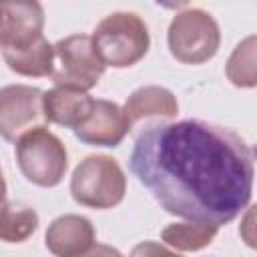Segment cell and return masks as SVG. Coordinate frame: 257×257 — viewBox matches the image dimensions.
I'll return each mask as SVG.
<instances>
[{
  "label": "cell",
  "instance_id": "obj_1",
  "mask_svg": "<svg viewBox=\"0 0 257 257\" xmlns=\"http://www.w3.org/2000/svg\"><path fill=\"white\" fill-rule=\"evenodd\" d=\"M128 169L169 215L221 227L251 201L255 151L229 126L159 120L137 135Z\"/></svg>",
  "mask_w": 257,
  "mask_h": 257
},
{
  "label": "cell",
  "instance_id": "obj_13",
  "mask_svg": "<svg viewBox=\"0 0 257 257\" xmlns=\"http://www.w3.org/2000/svg\"><path fill=\"white\" fill-rule=\"evenodd\" d=\"M2 58L6 66L20 76H52L54 72V44L46 38H40L36 44L18 48V50H2Z\"/></svg>",
  "mask_w": 257,
  "mask_h": 257
},
{
  "label": "cell",
  "instance_id": "obj_14",
  "mask_svg": "<svg viewBox=\"0 0 257 257\" xmlns=\"http://www.w3.org/2000/svg\"><path fill=\"white\" fill-rule=\"evenodd\" d=\"M219 233V225L201 223V221H183V223H169L161 231V239L167 247L177 251H201L209 247Z\"/></svg>",
  "mask_w": 257,
  "mask_h": 257
},
{
  "label": "cell",
  "instance_id": "obj_6",
  "mask_svg": "<svg viewBox=\"0 0 257 257\" xmlns=\"http://www.w3.org/2000/svg\"><path fill=\"white\" fill-rule=\"evenodd\" d=\"M54 86L74 88L88 92L94 88L104 74L106 64L98 56L92 36L88 34H70L60 38L54 44Z\"/></svg>",
  "mask_w": 257,
  "mask_h": 257
},
{
  "label": "cell",
  "instance_id": "obj_16",
  "mask_svg": "<svg viewBox=\"0 0 257 257\" xmlns=\"http://www.w3.org/2000/svg\"><path fill=\"white\" fill-rule=\"evenodd\" d=\"M38 229V215L32 207L4 199L0 237L4 243H22Z\"/></svg>",
  "mask_w": 257,
  "mask_h": 257
},
{
  "label": "cell",
  "instance_id": "obj_7",
  "mask_svg": "<svg viewBox=\"0 0 257 257\" xmlns=\"http://www.w3.org/2000/svg\"><path fill=\"white\" fill-rule=\"evenodd\" d=\"M44 90L28 84H6L0 90V135L18 143L26 133L44 126Z\"/></svg>",
  "mask_w": 257,
  "mask_h": 257
},
{
  "label": "cell",
  "instance_id": "obj_2",
  "mask_svg": "<svg viewBox=\"0 0 257 257\" xmlns=\"http://www.w3.org/2000/svg\"><path fill=\"white\" fill-rule=\"evenodd\" d=\"M92 42L106 66L128 68L149 52L151 34L139 14L110 12L92 30Z\"/></svg>",
  "mask_w": 257,
  "mask_h": 257
},
{
  "label": "cell",
  "instance_id": "obj_18",
  "mask_svg": "<svg viewBox=\"0 0 257 257\" xmlns=\"http://www.w3.org/2000/svg\"><path fill=\"white\" fill-rule=\"evenodd\" d=\"M128 257H183V255H179L177 251L169 249L165 243L147 239V241L137 243V245L131 249Z\"/></svg>",
  "mask_w": 257,
  "mask_h": 257
},
{
  "label": "cell",
  "instance_id": "obj_5",
  "mask_svg": "<svg viewBox=\"0 0 257 257\" xmlns=\"http://www.w3.org/2000/svg\"><path fill=\"white\" fill-rule=\"evenodd\" d=\"M16 165L26 181L52 189L60 185L68 169V153L62 141L46 126L26 133L14 149Z\"/></svg>",
  "mask_w": 257,
  "mask_h": 257
},
{
  "label": "cell",
  "instance_id": "obj_17",
  "mask_svg": "<svg viewBox=\"0 0 257 257\" xmlns=\"http://www.w3.org/2000/svg\"><path fill=\"white\" fill-rule=\"evenodd\" d=\"M239 237L249 249L257 251V203L245 209L239 223Z\"/></svg>",
  "mask_w": 257,
  "mask_h": 257
},
{
  "label": "cell",
  "instance_id": "obj_19",
  "mask_svg": "<svg viewBox=\"0 0 257 257\" xmlns=\"http://www.w3.org/2000/svg\"><path fill=\"white\" fill-rule=\"evenodd\" d=\"M78 257H122V253L112 247V245H104V243H94L88 251L80 253Z\"/></svg>",
  "mask_w": 257,
  "mask_h": 257
},
{
  "label": "cell",
  "instance_id": "obj_12",
  "mask_svg": "<svg viewBox=\"0 0 257 257\" xmlns=\"http://www.w3.org/2000/svg\"><path fill=\"white\" fill-rule=\"evenodd\" d=\"M94 98L88 92L54 86L50 90H44V114L48 122L78 128L92 112Z\"/></svg>",
  "mask_w": 257,
  "mask_h": 257
},
{
  "label": "cell",
  "instance_id": "obj_15",
  "mask_svg": "<svg viewBox=\"0 0 257 257\" xmlns=\"http://www.w3.org/2000/svg\"><path fill=\"white\" fill-rule=\"evenodd\" d=\"M227 80L237 88L257 86V34L239 40L225 64Z\"/></svg>",
  "mask_w": 257,
  "mask_h": 257
},
{
  "label": "cell",
  "instance_id": "obj_11",
  "mask_svg": "<svg viewBox=\"0 0 257 257\" xmlns=\"http://www.w3.org/2000/svg\"><path fill=\"white\" fill-rule=\"evenodd\" d=\"M122 112L126 116L128 128L133 131L135 124L147 118H159V120L175 118L179 112V102L169 88L159 84H145L135 88L126 96L122 104Z\"/></svg>",
  "mask_w": 257,
  "mask_h": 257
},
{
  "label": "cell",
  "instance_id": "obj_8",
  "mask_svg": "<svg viewBox=\"0 0 257 257\" xmlns=\"http://www.w3.org/2000/svg\"><path fill=\"white\" fill-rule=\"evenodd\" d=\"M44 30V8L34 0H6L0 4V48L18 50L36 44Z\"/></svg>",
  "mask_w": 257,
  "mask_h": 257
},
{
  "label": "cell",
  "instance_id": "obj_4",
  "mask_svg": "<svg viewBox=\"0 0 257 257\" xmlns=\"http://www.w3.org/2000/svg\"><path fill=\"white\" fill-rule=\"evenodd\" d=\"M167 44L173 58L183 64H203L221 46V28L211 12L185 8L177 12L167 30Z\"/></svg>",
  "mask_w": 257,
  "mask_h": 257
},
{
  "label": "cell",
  "instance_id": "obj_9",
  "mask_svg": "<svg viewBox=\"0 0 257 257\" xmlns=\"http://www.w3.org/2000/svg\"><path fill=\"white\" fill-rule=\"evenodd\" d=\"M128 122L122 112V106H118L112 100L94 98V106L90 116L74 128V137L90 147H118L122 139L128 133Z\"/></svg>",
  "mask_w": 257,
  "mask_h": 257
},
{
  "label": "cell",
  "instance_id": "obj_3",
  "mask_svg": "<svg viewBox=\"0 0 257 257\" xmlns=\"http://www.w3.org/2000/svg\"><path fill=\"white\" fill-rule=\"evenodd\" d=\"M126 177L116 159L108 155H88L72 171L70 195L90 209H112L122 203Z\"/></svg>",
  "mask_w": 257,
  "mask_h": 257
},
{
  "label": "cell",
  "instance_id": "obj_10",
  "mask_svg": "<svg viewBox=\"0 0 257 257\" xmlns=\"http://www.w3.org/2000/svg\"><path fill=\"white\" fill-rule=\"evenodd\" d=\"M94 239L96 231L90 219L76 213H66L50 221L44 235V245L54 257H78L94 245Z\"/></svg>",
  "mask_w": 257,
  "mask_h": 257
}]
</instances>
